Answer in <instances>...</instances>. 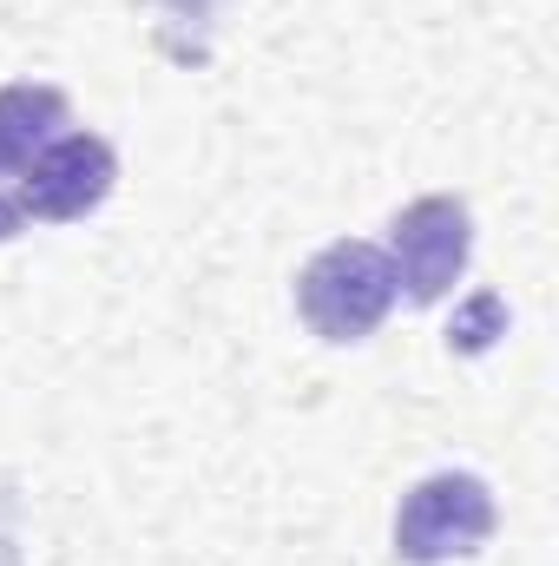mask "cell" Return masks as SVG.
I'll use <instances>...</instances> for the list:
<instances>
[{"label":"cell","mask_w":559,"mask_h":566,"mask_svg":"<svg viewBox=\"0 0 559 566\" xmlns=\"http://www.w3.org/2000/svg\"><path fill=\"white\" fill-rule=\"evenodd\" d=\"M296 310L309 323V336L323 343H362L382 329V316L395 310V264L382 244L342 238L329 251H316L296 277Z\"/></svg>","instance_id":"6da1fadb"},{"label":"cell","mask_w":559,"mask_h":566,"mask_svg":"<svg viewBox=\"0 0 559 566\" xmlns=\"http://www.w3.org/2000/svg\"><path fill=\"white\" fill-rule=\"evenodd\" d=\"M494 541V494L481 474H428L395 507V560L402 566H447Z\"/></svg>","instance_id":"7a4b0ae2"},{"label":"cell","mask_w":559,"mask_h":566,"mask_svg":"<svg viewBox=\"0 0 559 566\" xmlns=\"http://www.w3.org/2000/svg\"><path fill=\"white\" fill-rule=\"evenodd\" d=\"M119 185V158L99 133H60L46 145L20 185H13V205L20 218H40V224H80L86 211H99Z\"/></svg>","instance_id":"3957f363"},{"label":"cell","mask_w":559,"mask_h":566,"mask_svg":"<svg viewBox=\"0 0 559 566\" xmlns=\"http://www.w3.org/2000/svg\"><path fill=\"white\" fill-rule=\"evenodd\" d=\"M467 251H474V218L461 198H415L389 224V264H395V290H409V303H441L454 277L467 271Z\"/></svg>","instance_id":"277c9868"},{"label":"cell","mask_w":559,"mask_h":566,"mask_svg":"<svg viewBox=\"0 0 559 566\" xmlns=\"http://www.w3.org/2000/svg\"><path fill=\"white\" fill-rule=\"evenodd\" d=\"M66 133V93L60 86H0V185L13 191L20 171Z\"/></svg>","instance_id":"5b68a950"},{"label":"cell","mask_w":559,"mask_h":566,"mask_svg":"<svg viewBox=\"0 0 559 566\" xmlns=\"http://www.w3.org/2000/svg\"><path fill=\"white\" fill-rule=\"evenodd\" d=\"M494 336H507V303L494 296V290H481L461 316H454V329H447V349H461V356H481Z\"/></svg>","instance_id":"8992f818"},{"label":"cell","mask_w":559,"mask_h":566,"mask_svg":"<svg viewBox=\"0 0 559 566\" xmlns=\"http://www.w3.org/2000/svg\"><path fill=\"white\" fill-rule=\"evenodd\" d=\"M20 224H27V218H20V205H13V191L0 185V238H13Z\"/></svg>","instance_id":"52a82bcc"}]
</instances>
